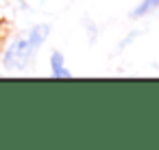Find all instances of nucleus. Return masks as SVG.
I'll return each instance as SVG.
<instances>
[{"label":"nucleus","mask_w":159,"mask_h":150,"mask_svg":"<svg viewBox=\"0 0 159 150\" xmlns=\"http://www.w3.org/2000/svg\"><path fill=\"white\" fill-rule=\"evenodd\" d=\"M16 2H20V5H22V2H24V0H16Z\"/></svg>","instance_id":"obj_4"},{"label":"nucleus","mask_w":159,"mask_h":150,"mask_svg":"<svg viewBox=\"0 0 159 150\" xmlns=\"http://www.w3.org/2000/svg\"><path fill=\"white\" fill-rule=\"evenodd\" d=\"M48 63H50V76H52V78H59V81L72 78V72H70V68L66 65V55H63L61 50H52Z\"/></svg>","instance_id":"obj_2"},{"label":"nucleus","mask_w":159,"mask_h":150,"mask_svg":"<svg viewBox=\"0 0 159 150\" xmlns=\"http://www.w3.org/2000/svg\"><path fill=\"white\" fill-rule=\"evenodd\" d=\"M50 26L48 24H35L26 33H18L11 37L2 52V65L9 72H24L33 65L39 48L48 42Z\"/></svg>","instance_id":"obj_1"},{"label":"nucleus","mask_w":159,"mask_h":150,"mask_svg":"<svg viewBox=\"0 0 159 150\" xmlns=\"http://www.w3.org/2000/svg\"><path fill=\"white\" fill-rule=\"evenodd\" d=\"M157 9H159V0H139V5L133 9L131 18L133 20H139V18H144V15H148V13L157 11Z\"/></svg>","instance_id":"obj_3"}]
</instances>
